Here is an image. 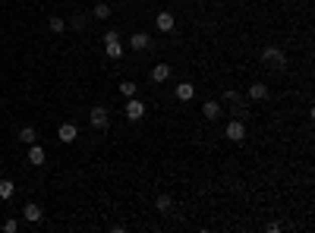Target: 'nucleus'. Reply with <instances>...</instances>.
<instances>
[{
  "label": "nucleus",
  "instance_id": "nucleus-1",
  "mask_svg": "<svg viewBox=\"0 0 315 233\" xmlns=\"http://www.w3.org/2000/svg\"><path fill=\"white\" fill-rule=\"evenodd\" d=\"M221 107H230V113L237 120H249V107H246V98L240 91H224L221 95Z\"/></svg>",
  "mask_w": 315,
  "mask_h": 233
},
{
  "label": "nucleus",
  "instance_id": "nucleus-2",
  "mask_svg": "<svg viewBox=\"0 0 315 233\" xmlns=\"http://www.w3.org/2000/svg\"><path fill=\"white\" fill-rule=\"evenodd\" d=\"M262 60H265V66L284 69V66H287V54H284L281 48H274V44H268V48L262 51Z\"/></svg>",
  "mask_w": 315,
  "mask_h": 233
},
{
  "label": "nucleus",
  "instance_id": "nucleus-3",
  "mask_svg": "<svg viewBox=\"0 0 315 233\" xmlns=\"http://www.w3.org/2000/svg\"><path fill=\"white\" fill-rule=\"evenodd\" d=\"M88 123H91V130L104 133V130H108V126H111V113H108V107H101V104H98V107L88 113Z\"/></svg>",
  "mask_w": 315,
  "mask_h": 233
},
{
  "label": "nucleus",
  "instance_id": "nucleus-4",
  "mask_svg": "<svg viewBox=\"0 0 315 233\" xmlns=\"http://www.w3.org/2000/svg\"><path fill=\"white\" fill-rule=\"evenodd\" d=\"M224 136L230 139V142H243V139H246V120H237V117H233V120L227 123Z\"/></svg>",
  "mask_w": 315,
  "mask_h": 233
},
{
  "label": "nucleus",
  "instance_id": "nucleus-5",
  "mask_svg": "<svg viewBox=\"0 0 315 233\" xmlns=\"http://www.w3.org/2000/svg\"><path fill=\"white\" fill-rule=\"evenodd\" d=\"M145 117V101H139V98H126V120H142Z\"/></svg>",
  "mask_w": 315,
  "mask_h": 233
},
{
  "label": "nucleus",
  "instance_id": "nucleus-6",
  "mask_svg": "<svg viewBox=\"0 0 315 233\" xmlns=\"http://www.w3.org/2000/svg\"><path fill=\"white\" fill-rule=\"evenodd\" d=\"M155 26H158V32H173V26H177L173 10H161V13L155 16Z\"/></svg>",
  "mask_w": 315,
  "mask_h": 233
},
{
  "label": "nucleus",
  "instance_id": "nucleus-7",
  "mask_svg": "<svg viewBox=\"0 0 315 233\" xmlns=\"http://www.w3.org/2000/svg\"><path fill=\"white\" fill-rule=\"evenodd\" d=\"M44 161H48V151H44L38 142H32V145H29V164H32V167H41Z\"/></svg>",
  "mask_w": 315,
  "mask_h": 233
},
{
  "label": "nucleus",
  "instance_id": "nucleus-8",
  "mask_svg": "<svg viewBox=\"0 0 315 233\" xmlns=\"http://www.w3.org/2000/svg\"><path fill=\"white\" fill-rule=\"evenodd\" d=\"M57 139H60V142H76V139H79V130H76V123H63L60 126V130H57Z\"/></svg>",
  "mask_w": 315,
  "mask_h": 233
},
{
  "label": "nucleus",
  "instance_id": "nucleus-9",
  "mask_svg": "<svg viewBox=\"0 0 315 233\" xmlns=\"http://www.w3.org/2000/svg\"><path fill=\"white\" fill-rule=\"evenodd\" d=\"M22 217H26V220H32V224H38V220L44 217V211H41V205L26 202V205H22Z\"/></svg>",
  "mask_w": 315,
  "mask_h": 233
},
{
  "label": "nucleus",
  "instance_id": "nucleus-10",
  "mask_svg": "<svg viewBox=\"0 0 315 233\" xmlns=\"http://www.w3.org/2000/svg\"><path fill=\"white\" fill-rule=\"evenodd\" d=\"M202 113H205V120H218V117L224 113V107H221V101H205L202 104Z\"/></svg>",
  "mask_w": 315,
  "mask_h": 233
},
{
  "label": "nucleus",
  "instance_id": "nucleus-11",
  "mask_svg": "<svg viewBox=\"0 0 315 233\" xmlns=\"http://www.w3.org/2000/svg\"><path fill=\"white\" fill-rule=\"evenodd\" d=\"M104 57H108V60H123V41L104 44Z\"/></svg>",
  "mask_w": 315,
  "mask_h": 233
},
{
  "label": "nucleus",
  "instance_id": "nucleus-12",
  "mask_svg": "<svg viewBox=\"0 0 315 233\" xmlns=\"http://www.w3.org/2000/svg\"><path fill=\"white\" fill-rule=\"evenodd\" d=\"M246 91H249V98H252V101H265L268 95H271V91H268V85H265V82H252V85H249Z\"/></svg>",
  "mask_w": 315,
  "mask_h": 233
},
{
  "label": "nucleus",
  "instance_id": "nucleus-13",
  "mask_svg": "<svg viewBox=\"0 0 315 233\" xmlns=\"http://www.w3.org/2000/svg\"><path fill=\"white\" fill-rule=\"evenodd\" d=\"M148 44H151V38H148L145 32H136L133 38H130V48H133V51H145Z\"/></svg>",
  "mask_w": 315,
  "mask_h": 233
},
{
  "label": "nucleus",
  "instance_id": "nucleus-14",
  "mask_svg": "<svg viewBox=\"0 0 315 233\" xmlns=\"http://www.w3.org/2000/svg\"><path fill=\"white\" fill-rule=\"evenodd\" d=\"M151 79H155V82H167L170 79V63H158L155 69H151Z\"/></svg>",
  "mask_w": 315,
  "mask_h": 233
},
{
  "label": "nucleus",
  "instance_id": "nucleus-15",
  "mask_svg": "<svg viewBox=\"0 0 315 233\" xmlns=\"http://www.w3.org/2000/svg\"><path fill=\"white\" fill-rule=\"evenodd\" d=\"M19 142H22V145L38 142V133H35V126H22V130H19Z\"/></svg>",
  "mask_w": 315,
  "mask_h": 233
},
{
  "label": "nucleus",
  "instance_id": "nucleus-16",
  "mask_svg": "<svg viewBox=\"0 0 315 233\" xmlns=\"http://www.w3.org/2000/svg\"><path fill=\"white\" fill-rule=\"evenodd\" d=\"M192 95H195V85L192 82H180L177 85V98L180 101H192Z\"/></svg>",
  "mask_w": 315,
  "mask_h": 233
},
{
  "label": "nucleus",
  "instance_id": "nucleus-17",
  "mask_svg": "<svg viewBox=\"0 0 315 233\" xmlns=\"http://www.w3.org/2000/svg\"><path fill=\"white\" fill-rule=\"evenodd\" d=\"M16 195V183L13 180H0V199H13Z\"/></svg>",
  "mask_w": 315,
  "mask_h": 233
},
{
  "label": "nucleus",
  "instance_id": "nucleus-18",
  "mask_svg": "<svg viewBox=\"0 0 315 233\" xmlns=\"http://www.w3.org/2000/svg\"><path fill=\"white\" fill-rule=\"evenodd\" d=\"M155 208H158V211L161 214H167L170 211V208H173V199H170V195L164 192V195H158V199H155Z\"/></svg>",
  "mask_w": 315,
  "mask_h": 233
},
{
  "label": "nucleus",
  "instance_id": "nucleus-19",
  "mask_svg": "<svg viewBox=\"0 0 315 233\" xmlns=\"http://www.w3.org/2000/svg\"><path fill=\"white\" fill-rule=\"evenodd\" d=\"M48 29H51L54 35H63V32H66V22H63L60 16H51V19H48Z\"/></svg>",
  "mask_w": 315,
  "mask_h": 233
},
{
  "label": "nucleus",
  "instance_id": "nucleus-20",
  "mask_svg": "<svg viewBox=\"0 0 315 233\" xmlns=\"http://www.w3.org/2000/svg\"><path fill=\"white\" fill-rule=\"evenodd\" d=\"M136 91H139V85L130 82V79H126V82H120V95H123V98H136Z\"/></svg>",
  "mask_w": 315,
  "mask_h": 233
},
{
  "label": "nucleus",
  "instance_id": "nucleus-21",
  "mask_svg": "<svg viewBox=\"0 0 315 233\" xmlns=\"http://www.w3.org/2000/svg\"><path fill=\"white\" fill-rule=\"evenodd\" d=\"M111 13H114L111 4H98L95 7V19H111Z\"/></svg>",
  "mask_w": 315,
  "mask_h": 233
},
{
  "label": "nucleus",
  "instance_id": "nucleus-22",
  "mask_svg": "<svg viewBox=\"0 0 315 233\" xmlns=\"http://www.w3.org/2000/svg\"><path fill=\"white\" fill-rule=\"evenodd\" d=\"M101 38H104V44H111V41H120V29H108V32L101 35Z\"/></svg>",
  "mask_w": 315,
  "mask_h": 233
},
{
  "label": "nucleus",
  "instance_id": "nucleus-23",
  "mask_svg": "<svg viewBox=\"0 0 315 233\" xmlns=\"http://www.w3.org/2000/svg\"><path fill=\"white\" fill-rule=\"evenodd\" d=\"M16 230H19V220H13V217L4 220V233H16Z\"/></svg>",
  "mask_w": 315,
  "mask_h": 233
},
{
  "label": "nucleus",
  "instance_id": "nucleus-24",
  "mask_svg": "<svg viewBox=\"0 0 315 233\" xmlns=\"http://www.w3.org/2000/svg\"><path fill=\"white\" fill-rule=\"evenodd\" d=\"M85 26V19L82 16H76V19H69V29H82Z\"/></svg>",
  "mask_w": 315,
  "mask_h": 233
}]
</instances>
